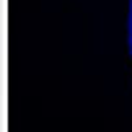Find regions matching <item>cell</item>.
Returning a JSON list of instances; mask_svg holds the SVG:
<instances>
[{"label": "cell", "mask_w": 132, "mask_h": 132, "mask_svg": "<svg viewBox=\"0 0 132 132\" xmlns=\"http://www.w3.org/2000/svg\"><path fill=\"white\" fill-rule=\"evenodd\" d=\"M129 54H132V0H129Z\"/></svg>", "instance_id": "1"}]
</instances>
